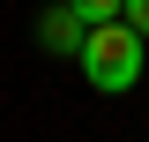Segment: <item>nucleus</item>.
I'll return each mask as SVG.
<instances>
[{"label":"nucleus","instance_id":"nucleus-3","mask_svg":"<svg viewBox=\"0 0 149 142\" xmlns=\"http://www.w3.org/2000/svg\"><path fill=\"white\" fill-rule=\"evenodd\" d=\"M67 8L90 22V30H104V22H127V0H67Z\"/></svg>","mask_w":149,"mask_h":142},{"label":"nucleus","instance_id":"nucleus-2","mask_svg":"<svg viewBox=\"0 0 149 142\" xmlns=\"http://www.w3.org/2000/svg\"><path fill=\"white\" fill-rule=\"evenodd\" d=\"M82 37H90V22L74 15L67 0H60V8H45V15H37V45H45V53H82Z\"/></svg>","mask_w":149,"mask_h":142},{"label":"nucleus","instance_id":"nucleus-4","mask_svg":"<svg viewBox=\"0 0 149 142\" xmlns=\"http://www.w3.org/2000/svg\"><path fill=\"white\" fill-rule=\"evenodd\" d=\"M127 22H134V37H149V0H127Z\"/></svg>","mask_w":149,"mask_h":142},{"label":"nucleus","instance_id":"nucleus-1","mask_svg":"<svg viewBox=\"0 0 149 142\" xmlns=\"http://www.w3.org/2000/svg\"><path fill=\"white\" fill-rule=\"evenodd\" d=\"M82 75H90V90H134L142 82V37H134V22H104V30L82 37Z\"/></svg>","mask_w":149,"mask_h":142}]
</instances>
